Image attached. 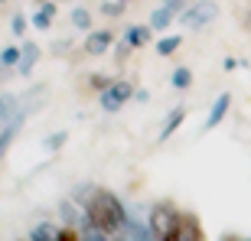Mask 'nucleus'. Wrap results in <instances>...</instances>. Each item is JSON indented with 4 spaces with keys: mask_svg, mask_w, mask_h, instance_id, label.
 <instances>
[{
    "mask_svg": "<svg viewBox=\"0 0 251 241\" xmlns=\"http://www.w3.org/2000/svg\"><path fill=\"white\" fill-rule=\"evenodd\" d=\"M82 215H85V225H92L95 232L114 238L118 232L127 228V209L111 189H88V195L82 199Z\"/></svg>",
    "mask_w": 251,
    "mask_h": 241,
    "instance_id": "1",
    "label": "nucleus"
},
{
    "mask_svg": "<svg viewBox=\"0 0 251 241\" xmlns=\"http://www.w3.org/2000/svg\"><path fill=\"white\" fill-rule=\"evenodd\" d=\"M219 17H222V7L215 0H196L186 10H179V23L186 29H205V26H212Z\"/></svg>",
    "mask_w": 251,
    "mask_h": 241,
    "instance_id": "2",
    "label": "nucleus"
},
{
    "mask_svg": "<svg viewBox=\"0 0 251 241\" xmlns=\"http://www.w3.org/2000/svg\"><path fill=\"white\" fill-rule=\"evenodd\" d=\"M134 82H127V78H114L108 88H104L101 95H98V108L101 111H108V114H114V111H121L127 101H134Z\"/></svg>",
    "mask_w": 251,
    "mask_h": 241,
    "instance_id": "3",
    "label": "nucleus"
},
{
    "mask_svg": "<svg viewBox=\"0 0 251 241\" xmlns=\"http://www.w3.org/2000/svg\"><path fill=\"white\" fill-rule=\"evenodd\" d=\"M176 218H179V209L173 202H167V199H163V202H157L153 209H150V215H147L150 235H153L157 241H163V238H167V232L176 225Z\"/></svg>",
    "mask_w": 251,
    "mask_h": 241,
    "instance_id": "4",
    "label": "nucleus"
},
{
    "mask_svg": "<svg viewBox=\"0 0 251 241\" xmlns=\"http://www.w3.org/2000/svg\"><path fill=\"white\" fill-rule=\"evenodd\" d=\"M163 241H205V232H202V222L196 212H179L176 225L167 232Z\"/></svg>",
    "mask_w": 251,
    "mask_h": 241,
    "instance_id": "5",
    "label": "nucleus"
},
{
    "mask_svg": "<svg viewBox=\"0 0 251 241\" xmlns=\"http://www.w3.org/2000/svg\"><path fill=\"white\" fill-rule=\"evenodd\" d=\"M114 46V33L111 29H92L88 36H85V43H82V49H85V56H104L108 49Z\"/></svg>",
    "mask_w": 251,
    "mask_h": 241,
    "instance_id": "6",
    "label": "nucleus"
},
{
    "mask_svg": "<svg viewBox=\"0 0 251 241\" xmlns=\"http://www.w3.org/2000/svg\"><path fill=\"white\" fill-rule=\"evenodd\" d=\"M228 111H232V95L222 92V95L212 101V108H209V118H205V124H202V134H209V130L219 127V124L228 118Z\"/></svg>",
    "mask_w": 251,
    "mask_h": 241,
    "instance_id": "7",
    "label": "nucleus"
},
{
    "mask_svg": "<svg viewBox=\"0 0 251 241\" xmlns=\"http://www.w3.org/2000/svg\"><path fill=\"white\" fill-rule=\"evenodd\" d=\"M23 124H26V111H20L17 118L10 120V124H3V127H0V163H3V157L10 153V147H13V140L20 137V130H23Z\"/></svg>",
    "mask_w": 251,
    "mask_h": 241,
    "instance_id": "8",
    "label": "nucleus"
},
{
    "mask_svg": "<svg viewBox=\"0 0 251 241\" xmlns=\"http://www.w3.org/2000/svg\"><path fill=\"white\" fill-rule=\"evenodd\" d=\"M20 65H17V72L26 78V75H33V69H36V62H39V56H43V49L36 46V43H29V39H20Z\"/></svg>",
    "mask_w": 251,
    "mask_h": 241,
    "instance_id": "9",
    "label": "nucleus"
},
{
    "mask_svg": "<svg viewBox=\"0 0 251 241\" xmlns=\"http://www.w3.org/2000/svg\"><path fill=\"white\" fill-rule=\"evenodd\" d=\"M124 43H127L130 49H144L147 43H153V26H150V23H130V26L124 29Z\"/></svg>",
    "mask_w": 251,
    "mask_h": 241,
    "instance_id": "10",
    "label": "nucleus"
},
{
    "mask_svg": "<svg viewBox=\"0 0 251 241\" xmlns=\"http://www.w3.org/2000/svg\"><path fill=\"white\" fill-rule=\"evenodd\" d=\"M173 20H179V7H170V3H163V7H157L153 13H150V26H153V33H163V29L173 26Z\"/></svg>",
    "mask_w": 251,
    "mask_h": 241,
    "instance_id": "11",
    "label": "nucleus"
},
{
    "mask_svg": "<svg viewBox=\"0 0 251 241\" xmlns=\"http://www.w3.org/2000/svg\"><path fill=\"white\" fill-rule=\"evenodd\" d=\"M52 20H56V0H39L36 13L29 17V26H36V29L46 33V29L52 26Z\"/></svg>",
    "mask_w": 251,
    "mask_h": 241,
    "instance_id": "12",
    "label": "nucleus"
},
{
    "mask_svg": "<svg viewBox=\"0 0 251 241\" xmlns=\"http://www.w3.org/2000/svg\"><path fill=\"white\" fill-rule=\"evenodd\" d=\"M183 120H186V108H183V104H176V108H173V111L167 114V120H163V127H160V144H167L170 137H173V134H176L179 127H183Z\"/></svg>",
    "mask_w": 251,
    "mask_h": 241,
    "instance_id": "13",
    "label": "nucleus"
},
{
    "mask_svg": "<svg viewBox=\"0 0 251 241\" xmlns=\"http://www.w3.org/2000/svg\"><path fill=\"white\" fill-rule=\"evenodd\" d=\"M69 23H72L75 29H82V33H92V29H95V17H92V10H85V7H75L72 13H69Z\"/></svg>",
    "mask_w": 251,
    "mask_h": 241,
    "instance_id": "14",
    "label": "nucleus"
},
{
    "mask_svg": "<svg viewBox=\"0 0 251 241\" xmlns=\"http://www.w3.org/2000/svg\"><path fill=\"white\" fill-rule=\"evenodd\" d=\"M170 85L179 88V92H186L189 85H193V69H189V65H176L173 75H170Z\"/></svg>",
    "mask_w": 251,
    "mask_h": 241,
    "instance_id": "15",
    "label": "nucleus"
},
{
    "mask_svg": "<svg viewBox=\"0 0 251 241\" xmlns=\"http://www.w3.org/2000/svg\"><path fill=\"white\" fill-rule=\"evenodd\" d=\"M179 46H183V39H179L176 33H167V36L157 39V46H153V49H157V56H173Z\"/></svg>",
    "mask_w": 251,
    "mask_h": 241,
    "instance_id": "16",
    "label": "nucleus"
},
{
    "mask_svg": "<svg viewBox=\"0 0 251 241\" xmlns=\"http://www.w3.org/2000/svg\"><path fill=\"white\" fill-rule=\"evenodd\" d=\"M124 10H127V3H121V0H104V3H98V13L108 20H121Z\"/></svg>",
    "mask_w": 251,
    "mask_h": 241,
    "instance_id": "17",
    "label": "nucleus"
},
{
    "mask_svg": "<svg viewBox=\"0 0 251 241\" xmlns=\"http://www.w3.org/2000/svg\"><path fill=\"white\" fill-rule=\"evenodd\" d=\"M65 144H69V130H52L46 140H43V150H49V153H56V150H62Z\"/></svg>",
    "mask_w": 251,
    "mask_h": 241,
    "instance_id": "18",
    "label": "nucleus"
},
{
    "mask_svg": "<svg viewBox=\"0 0 251 241\" xmlns=\"http://www.w3.org/2000/svg\"><path fill=\"white\" fill-rule=\"evenodd\" d=\"M56 235H59V228H56V225L43 222V225H36V228L29 232V241H56Z\"/></svg>",
    "mask_w": 251,
    "mask_h": 241,
    "instance_id": "19",
    "label": "nucleus"
},
{
    "mask_svg": "<svg viewBox=\"0 0 251 241\" xmlns=\"http://www.w3.org/2000/svg\"><path fill=\"white\" fill-rule=\"evenodd\" d=\"M20 56H23V52H20V43H13V46H7L0 52V65H3V69H17Z\"/></svg>",
    "mask_w": 251,
    "mask_h": 241,
    "instance_id": "20",
    "label": "nucleus"
},
{
    "mask_svg": "<svg viewBox=\"0 0 251 241\" xmlns=\"http://www.w3.org/2000/svg\"><path fill=\"white\" fill-rule=\"evenodd\" d=\"M17 98H0V127L3 124H10V120L17 118Z\"/></svg>",
    "mask_w": 251,
    "mask_h": 241,
    "instance_id": "21",
    "label": "nucleus"
},
{
    "mask_svg": "<svg viewBox=\"0 0 251 241\" xmlns=\"http://www.w3.org/2000/svg\"><path fill=\"white\" fill-rule=\"evenodd\" d=\"M29 29V17L26 13H13V20H10V33L17 39H23V33Z\"/></svg>",
    "mask_w": 251,
    "mask_h": 241,
    "instance_id": "22",
    "label": "nucleus"
},
{
    "mask_svg": "<svg viewBox=\"0 0 251 241\" xmlns=\"http://www.w3.org/2000/svg\"><path fill=\"white\" fill-rule=\"evenodd\" d=\"M111 82H114V78H104V75H88V88H92V92H98V95H101Z\"/></svg>",
    "mask_w": 251,
    "mask_h": 241,
    "instance_id": "23",
    "label": "nucleus"
},
{
    "mask_svg": "<svg viewBox=\"0 0 251 241\" xmlns=\"http://www.w3.org/2000/svg\"><path fill=\"white\" fill-rule=\"evenodd\" d=\"M130 52H134V49H130L127 43H124V39H121V43H114V59H118V65H121V62H127V56H130Z\"/></svg>",
    "mask_w": 251,
    "mask_h": 241,
    "instance_id": "24",
    "label": "nucleus"
},
{
    "mask_svg": "<svg viewBox=\"0 0 251 241\" xmlns=\"http://www.w3.org/2000/svg\"><path fill=\"white\" fill-rule=\"evenodd\" d=\"M56 241H82V235L75 232L72 225H65V228H59V235H56Z\"/></svg>",
    "mask_w": 251,
    "mask_h": 241,
    "instance_id": "25",
    "label": "nucleus"
},
{
    "mask_svg": "<svg viewBox=\"0 0 251 241\" xmlns=\"http://www.w3.org/2000/svg\"><path fill=\"white\" fill-rule=\"evenodd\" d=\"M238 65H242V59H235V56H225L222 59V69H225V72H235Z\"/></svg>",
    "mask_w": 251,
    "mask_h": 241,
    "instance_id": "26",
    "label": "nucleus"
},
{
    "mask_svg": "<svg viewBox=\"0 0 251 241\" xmlns=\"http://www.w3.org/2000/svg\"><path fill=\"white\" fill-rule=\"evenodd\" d=\"M134 101L147 104V101H150V92H147V88H137V92H134Z\"/></svg>",
    "mask_w": 251,
    "mask_h": 241,
    "instance_id": "27",
    "label": "nucleus"
},
{
    "mask_svg": "<svg viewBox=\"0 0 251 241\" xmlns=\"http://www.w3.org/2000/svg\"><path fill=\"white\" fill-rule=\"evenodd\" d=\"M222 241H245L242 235H235V232H228V235H222Z\"/></svg>",
    "mask_w": 251,
    "mask_h": 241,
    "instance_id": "28",
    "label": "nucleus"
},
{
    "mask_svg": "<svg viewBox=\"0 0 251 241\" xmlns=\"http://www.w3.org/2000/svg\"><path fill=\"white\" fill-rule=\"evenodd\" d=\"M163 3H170V7H183L186 0H163Z\"/></svg>",
    "mask_w": 251,
    "mask_h": 241,
    "instance_id": "29",
    "label": "nucleus"
},
{
    "mask_svg": "<svg viewBox=\"0 0 251 241\" xmlns=\"http://www.w3.org/2000/svg\"><path fill=\"white\" fill-rule=\"evenodd\" d=\"M242 238H245V241H251V235H242Z\"/></svg>",
    "mask_w": 251,
    "mask_h": 241,
    "instance_id": "30",
    "label": "nucleus"
},
{
    "mask_svg": "<svg viewBox=\"0 0 251 241\" xmlns=\"http://www.w3.org/2000/svg\"><path fill=\"white\" fill-rule=\"evenodd\" d=\"M121 3H130V0H121Z\"/></svg>",
    "mask_w": 251,
    "mask_h": 241,
    "instance_id": "31",
    "label": "nucleus"
},
{
    "mask_svg": "<svg viewBox=\"0 0 251 241\" xmlns=\"http://www.w3.org/2000/svg\"><path fill=\"white\" fill-rule=\"evenodd\" d=\"M248 29H251V20H248Z\"/></svg>",
    "mask_w": 251,
    "mask_h": 241,
    "instance_id": "32",
    "label": "nucleus"
},
{
    "mask_svg": "<svg viewBox=\"0 0 251 241\" xmlns=\"http://www.w3.org/2000/svg\"><path fill=\"white\" fill-rule=\"evenodd\" d=\"M0 72H3V65H0Z\"/></svg>",
    "mask_w": 251,
    "mask_h": 241,
    "instance_id": "33",
    "label": "nucleus"
},
{
    "mask_svg": "<svg viewBox=\"0 0 251 241\" xmlns=\"http://www.w3.org/2000/svg\"><path fill=\"white\" fill-rule=\"evenodd\" d=\"M0 3H7V0H0Z\"/></svg>",
    "mask_w": 251,
    "mask_h": 241,
    "instance_id": "34",
    "label": "nucleus"
}]
</instances>
